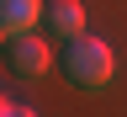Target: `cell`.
Returning <instances> with one entry per match:
<instances>
[{"mask_svg": "<svg viewBox=\"0 0 127 117\" xmlns=\"http://www.w3.org/2000/svg\"><path fill=\"white\" fill-rule=\"evenodd\" d=\"M64 64H69V80H74V85H85V91H101L106 80L117 75V53H111V43L95 37V32H74Z\"/></svg>", "mask_w": 127, "mask_h": 117, "instance_id": "1", "label": "cell"}, {"mask_svg": "<svg viewBox=\"0 0 127 117\" xmlns=\"http://www.w3.org/2000/svg\"><path fill=\"white\" fill-rule=\"evenodd\" d=\"M48 64H53V48L42 43L37 27L21 32V37H11V69L16 75H48Z\"/></svg>", "mask_w": 127, "mask_h": 117, "instance_id": "2", "label": "cell"}, {"mask_svg": "<svg viewBox=\"0 0 127 117\" xmlns=\"http://www.w3.org/2000/svg\"><path fill=\"white\" fill-rule=\"evenodd\" d=\"M42 21V0H0V37H21Z\"/></svg>", "mask_w": 127, "mask_h": 117, "instance_id": "3", "label": "cell"}, {"mask_svg": "<svg viewBox=\"0 0 127 117\" xmlns=\"http://www.w3.org/2000/svg\"><path fill=\"white\" fill-rule=\"evenodd\" d=\"M48 27H53L58 37L85 32V0H48Z\"/></svg>", "mask_w": 127, "mask_h": 117, "instance_id": "4", "label": "cell"}, {"mask_svg": "<svg viewBox=\"0 0 127 117\" xmlns=\"http://www.w3.org/2000/svg\"><path fill=\"white\" fill-rule=\"evenodd\" d=\"M21 112H27L21 101H11V96H0V117H21Z\"/></svg>", "mask_w": 127, "mask_h": 117, "instance_id": "5", "label": "cell"}]
</instances>
